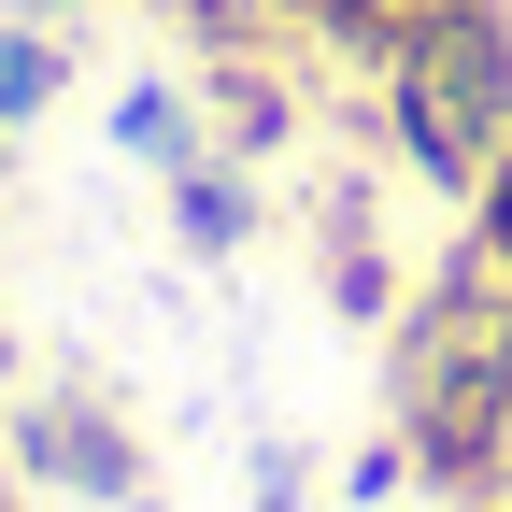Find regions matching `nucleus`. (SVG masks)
Here are the masks:
<instances>
[{
	"mask_svg": "<svg viewBox=\"0 0 512 512\" xmlns=\"http://www.w3.org/2000/svg\"><path fill=\"white\" fill-rule=\"evenodd\" d=\"M384 427L413 441V498L441 512L512 498V271L484 242L413 271L399 328H384Z\"/></svg>",
	"mask_w": 512,
	"mask_h": 512,
	"instance_id": "nucleus-1",
	"label": "nucleus"
},
{
	"mask_svg": "<svg viewBox=\"0 0 512 512\" xmlns=\"http://www.w3.org/2000/svg\"><path fill=\"white\" fill-rule=\"evenodd\" d=\"M370 114H384V157L470 214V185L512 143V0H427V29L370 72Z\"/></svg>",
	"mask_w": 512,
	"mask_h": 512,
	"instance_id": "nucleus-2",
	"label": "nucleus"
},
{
	"mask_svg": "<svg viewBox=\"0 0 512 512\" xmlns=\"http://www.w3.org/2000/svg\"><path fill=\"white\" fill-rule=\"evenodd\" d=\"M15 470L57 484V498H100V512H157V456L128 441V413L100 399V384H29L15 399Z\"/></svg>",
	"mask_w": 512,
	"mask_h": 512,
	"instance_id": "nucleus-3",
	"label": "nucleus"
},
{
	"mask_svg": "<svg viewBox=\"0 0 512 512\" xmlns=\"http://www.w3.org/2000/svg\"><path fill=\"white\" fill-rule=\"evenodd\" d=\"M313 285H328L342 328H399V299H413V271H399V242L370 228V185L356 171L313 185Z\"/></svg>",
	"mask_w": 512,
	"mask_h": 512,
	"instance_id": "nucleus-4",
	"label": "nucleus"
},
{
	"mask_svg": "<svg viewBox=\"0 0 512 512\" xmlns=\"http://www.w3.org/2000/svg\"><path fill=\"white\" fill-rule=\"evenodd\" d=\"M200 128H214V157H285L299 143V86L271 72V43H256V57H200Z\"/></svg>",
	"mask_w": 512,
	"mask_h": 512,
	"instance_id": "nucleus-5",
	"label": "nucleus"
},
{
	"mask_svg": "<svg viewBox=\"0 0 512 512\" xmlns=\"http://www.w3.org/2000/svg\"><path fill=\"white\" fill-rule=\"evenodd\" d=\"M271 29L299 57H328V72H384V57L427 29V0H271Z\"/></svg>",
	"mask_w": 512,
	"mask_h": 512,
	"instance_id": "nucleus-6",
	"label": "nucleus"
},
{
	"mask_svg": "<svg viewBox=\"0 0 512 512\" xmlns=\"http://www.w3.org/2000/svg\"><path fill=\"white\" fill-rule=\"evenodd\" d=\"M157 200H171V242H185V256H242V242H256V171H242V157L157 171Z\"/></svg>",
	"mask_w": 512,
	"mask_h": 512,
	"instance_id": "nucleus-7",
	"label": "nucleus"
},
{
	"mask_svg": "<svg viewBox=\"0 0 512 512\" xmlns=\"http://www.w3.org/2000/svg\"><path fill=\"white\" fill-rule=\"evenodd\" d=\"M114 157H143V171H185V157H214V128H200V86H171V72L114 86Z\"/></svg>",
	"mask_w": 512,
	"mask_h": 512,
	"instance_id": "nucleus-8",
	"label": "nucleus"
},
{
	"mask_svg": "<svg viewBox=\"0 0 512 512\" xmlns=\"http://www.w3.org/2000/svg\"><path fill=\"white\" fill-rule=\"evenodd\" d=\"M57 86H72V43H57L43 15H0V128H29Z\"/></svg>",
	"mask_w": 512,
	"mask_h": 512,
	"instance_id": "nucleus-9",
	"label": "nucleus"
},
{
	"mask_svg": "<svg viewBox=\"0 0 512 512\" xmlns=\"http://www.w3.org/2000/svg\"><path fill=\"white\" fill-rule=\"evenodd\" d=\"M157 15H171L185 57H256V43H285V29H271V0H157Z\"/></svg>",
	"mask_w": 512,
	"mask_h": 512,
	"instance_id": "nucleus-10",
	"label": "nucleus"
},
{
	"mask_svg": "<svg viewBox=\"0 0 512 512\" xmlns=\"http://www.w3.org/2000/svg\"><path fill=\"white\" fill-rule=\"evenodd\" d=\"M342 498H356V512H384V498H413V441H399V427H370L356 456H342Z\"/></svg>",
	"mask_w": 512,
	"mask_h": 512,
	"instance_id": "nucleus-11",
	"label": "nucleus"
},
{
	"mask_svg": "<svg viewBox=\"0 0 512 512\" xmlns=\"http://www.w3.org/2000/svg\"><path fill=\"white\" fill-rule=\"evenodd\" d=\"M470 242H484V256H498V271H512V143H498V171H484V185H470Z\"/></svg>",
	"mask_w": 512,
	"mask_h": 512,
	"instance_id": "nucleus-12",
	"label": "nucleus"
},
{
	"mask_svg": "<svg viewBox=\"0 0 512 512\" xmlns=\"http://www.w3.org/2000/svg\"><path fill=\"white\" fill-rule=\"evenodd\" d=\"M256 512H313V484H299L285 441H256Z\"/></svg>",
	"mask_w": 512,
	"mask_h": 512,
	"instance_id": "nucleus-13",
	"label": "nucleus"
},
{
	"mask_svg": "<svg viewBox=\"0 0 512 512\" xmlns=\"http://www.w3.org/2000/svg\"><path fill=\"white\" fill-rule=\"evenodd\" d=\"M0 15H43V29H57V15H86V0H0Z\"/></svg>",
	"mask_w": 512,
	"mask_h": 512,
	"instance_id": "nucleus-14",
	"label": "nucleus"
},
{
	"mask_svg": "<svg viewBox=\"0 0 512 512\" xmlns=\"http://www.w3.org/2000/svg\"><path fill=\"white\" fill-rule=\"evenodd\" d=\"M484 512H512V498H484Z\"/></svg>",
	"mask_w": 512,
	"mask_h": 512,
	"instance_id": "nucleus-15",
	"label": "nucleus"
}]
</instances>
